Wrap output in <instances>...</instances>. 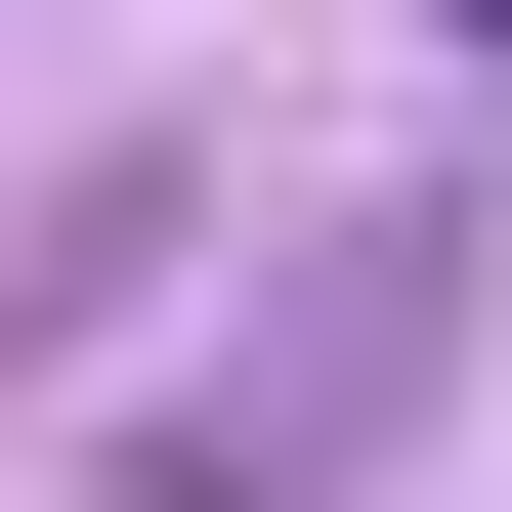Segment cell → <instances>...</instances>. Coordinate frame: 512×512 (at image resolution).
I'll return each mask as SVG.
<instances>
[{
    "label": "cell",
    "instance_id": "6da1fadb",
    "mask_svg": "<svg viewBox=\"0 0 512 512\" xmlns=\"http://www.w3.org/2000/svg\"><path fill=\"white\" fill-rule=\"evenodd\" d=\"M427 384H470V214H342V299H299V342H214V384H171V512H342Z\"/></svg>",
    "mask_w": 512,
    "mask_h": 512
},
{
    "label": "cell",
    "instance_id": "7a4b0ae2",
    "mask_svg": "<svg viewBox=\"0 0 512 512\" xmlns=\"http://www.w3.org/2000/svg\"><path fill=\"white\" fill-rule=\"evenodd\" d=\"M470 43H512V0H470Z\"/></svg>",
    "mask_w": 512,
    "mask_h": 512
}]
</instances>
